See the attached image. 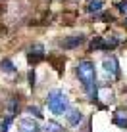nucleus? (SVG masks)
Returning a JSON list of instances; mask_svg holds the SVG:
<instances>
[{
    "label": "nucleus",
    "mask_w": 127,
    "mask_h": 132,
    "mask_svg": "<svg viewBox=\"0 0 127 132\" xmlns=\"http://www.w3.org/2000/svg\"><path fill=\"white\" fill-rule=\"evenodd\" d=\"M48 109H50L54 115H64V113L69 109L67 96L62 90H52V92L48 94Z\"/></svg>",
    "instance_id": "2"
},
{
    "label": "nucleus",
    "mask_w": 127,
    "mask_h": 132,
    "mask_svg": "<svg viewBox=\"0 0 127 132\" xmlns=\"http://www.w3.org/2000/svg\"><path fill=\"white\" fill-rule=\"evenodd\" d=\"M10 121L12 119H8V117H6V121H4V125H2V132H8V125H10Z\"/></svg>",
    "instance_id": "14"
},
{
    "label": "nucleus",
    "mask_w": 127,
    "mask_h": 132,
    "mask_svg": "<svg viewBox=\"0 0 127 132\" xmlns=\"http://www.w3.org/2000/svg\"><path fill=\"white\" fill-rule=\"evenodd\" d=\"M85 42V36L83 35H75V36H71V38H67V40H62L60 42V46L64 48H75V46H79V44H83Z\"/></svg>",
    "instance_id": "6"
},
{
    "label": "nucleus",
    "mask_w": 127,
    "mask_h": 132,
    "mask_svg": "<svg viewBox=\"0 0 127 132\" xmlns=\"http://www.w3.org/2000/svg\"><path fill=\"white\" fill-rule=\"evenodd\" d=\"M27 111H29V113H33L35 117H40V111H39L37 107H27Z\"/></svg>",
    "instance_id": "12"
},
{
    "label": "nucleus",
    "mask_w": 127,
    "mask_h": 132,
    "mask_svg": "<svg viewBox=\"0 0 127 132\" xmlns=\"http://www.w3.org/2000/svg\"><path fill=\"white\" fill-rule=\"evenodd\" d=\"M19 130L21 132H39V125L33 119H19Z\"/></svg>",
    "instance_id": "5"
},
{
    "label": "nucleus",
    "mask_w": 127,
    "mask_h": 132,
    "mask_svg": "<svg viewBox=\"0 0 127 132\" xmlns=\"http://www.w3.org/2000/svg\"><path fill=\"white\" fill-rule=\"evenodd\" d=\"M102 65H104V71H106L108 75H112V77H116V75H117V60H116L114 56L106 57Z\"/></svg>",
    "instance_id": "4"
},
{
    "label": "nucleus",
    "mask_w": 127,
    "mask_h": 132,
    "mask_svg": "<svg viewBox=\"0 0 127 132\" xmlns=\"http://www.w3.org/2000/svg\"><path fill=\"white\" fill-rule=\"evenodd\" d=\"M125 23H127V19H125Z\"/></svg>",
    "instance_id": "15"
},
{
    "label": "nucleus",
    "mask_w": 127,
    "mask_h": 132,
    "mask_svg": "<svg viewBox=\"0 0 127 132\" xmlns=\"http://www.w3.org/2000/svg\"><path fill=\"white\" fill-rule=\"evenodd\" d=\"M114 122L117 126H121V128H127V115L123 111H117L116 113V117H114Z\"/></svg>",
    "instance_id": "7"
},
{
    "label": "nucleus",
    "mask_w": 127,
    "mask_h": 132,
    "mask_svg": "<svg viewBox=\"0 0 127 132\" xmlns=\"http://www.w3.org/2000/svg\"><path fill=\"white\" fill-rule=\"evenodd\" d=\"M77 77L79 80L83 82L85 90H87L89 98L93 100H98V92H96V71H94V63L89 61V60H83L77 63Z\"/></svg>",
    "instance_id": "1"
},
{
    "label": "nucleus",
    "mask_w": 127,
    "mask_h": 132,
    "mask_svg": "<svg viewBox=\"0 0 127 132\" xmlns=\"http://www.w3.org/2000/svg\"><path fill=\"white\" fill-rule=\"evenodd\" d=\"M0 67H2V69L6 71V73H13V71H16V67H13V63H12L10 60H2Z\"/></svg>",
    "instance_id": "11"
},
{
    "label": "nucleus",
    "mask_w": 127,
    "mask_h": 132,
    "mask_svg": "<svg viewBox=\"0 0 127 132\" xmlns=\"http://www.w3.org/2000/svg\"><path fill=\"white\" fill-rule=\"evenodd\" d=\"M44 130L46 132H62V125H58L56 121H48L44 125Z\"/></svg>",
    "instance_id": "9"
},
{
    "label": "nucleus",
    "mask_w": 127,
    "mask_h": 132,
    "mask_svg": "<svg viewBox=\"0 0 127 132\" xmlns=\"http://www.w3.org/2000/svg\"><path fill=\"white\" fill-rule=\"evenodd\" d=\"M67 121H69V125H79L83 121V115H81V111H69L67 113Z\"/></svg>",
    "instance_id": "8"
},
{
    "label": "nucleus",
    "mask_w": 127,
    "mask_h": 132,
    "mask_svg": "<svg viewBox=\"0 0 127 132\" xmlns=\"http://www.w3.org/2000/svg\"><path fill=\"white\" fill-rule=\"evenodd\" d=\"M87 10L89 12H100L102 10V2H100V0H93V2H89Z\"/></svg>",
    "instance_id": "10"
},
{
    "label": "nucleus",
    "mask_w": 127,
    "mask_h": 132,
    "mask_svg": "<svg viewBox=\"0 0 127 132\" xmlns=\"http://www.w3.org/2000/svg\"><path fill=\"white\" fill-rule=\"evenodd\" d=\"M29 61L31 63H37V61H40L44 57V48L40 46V44H33V46L29 48Z\"/></svg>",
    "instance_id": "3"
},
{
    "label": "nucleus",
    "mask_w": 127,
    "mask_h": 132,
    "mask_svg": "<svg viewBox=\"0 0 127 132\" xmlns=\"http://www.w3.org/2000/svg\"><path fill=\"white\" fill-rule=\"evenodd\" d=\"M117 10H121V12H127V2H119V4H117Z\"/></svg>",
    "instance_id": "13"
}]
</instances>
